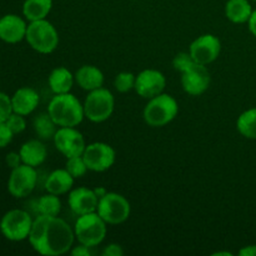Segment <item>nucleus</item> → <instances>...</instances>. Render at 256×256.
<instances>
[{"label": "nucleus", "mask_w": 256, "mask_h": 256, "mask_svg": "<svg viewBox=\"0 0 256 256\" xmlns=\"http://www.w3.org/2000/svg\"><path fill=\"white\" fill-rule=\"evenodd\" d=\"M194 62H196L192 59L190 52H179V54L174 58V60H172V66H174V69L176 70V72H184L185 70L189 69Z\"/></svg>", "instance_id": "30"}, {"label": "nucleus", "mask_w": 256, "mask_h": 256, "mask_svg": "<svg viewBox=\"0 0 256 256\" xmlns=\"http://www.w3.org/2000/svg\"><path fill=\"white\" fill-rule=\"evenodd\" d=\"M5 162H6V165L10 169H15V168H18L19 165L22 164V160L19 152H8L6 156H5Z\"/></svg>", "instance_id": "33"}, {"label": "nucleus", "mask_w": 256, "mask_h": 256, "mask_svg": "<svg viewBox=\"0 0 256 256\" xmlns=\"http://www.w3.org/2000/svg\"><path fill=\"white\" fill-rule=\"evenodd\" d=\"M65 169L69 172V174L72 175L74 179H78V178H82L88 169L86 164L84 162V158L82 155L80 156H72V158H68V162L65 164Z\"/></svg>", "instance_id": "27"}, {"label": "nucleus", "mask_w": 256, "mask_h": 256, "mask_svg": "<svg viewBox=\"0 0 256 256\" xmlns=\"http://www.w3.org/2000/svg\"><path fill=\"white\" fill-rule=\"evenodd\" d=\"M25 39L28 44L40 54H50L59 45V34L54 25L46 19L30 22Z\"/></svg>", "instance_id": "3"}, {"label": "nucleus", "mask_w": 256, "mask_h": 256, "mask_svg": "<svg viewBox=\"0 0 256 256\" xmlns=\"http://www.w3.org/2000/svg\"><path fill=\"white\" fill-rule=\"evenodd\" d=\"M19 154L22 156V164L30 165L32 168H36L45 162L48 155L46 146L42 144L40 140H29L24 142L19 150Z\"/></svg>", "instance_id": "19"}, {"label": "nucleus", "mask_w": 256, "mask_h": 256, "mask_svg": "<svg viewBox=\"0 0 256 256\" xmlns=\"http://www.w3.org/2000/svg\"><path fill=\"white\" fill-rule=\"evenodd\" d=\"M38 212L42 215L48 216H58L62 212V202L59 199V195L50 194L42 195L38 202Z\"/></svg>", "instance_id": "26"}, {"label": "nucleus", "mask_w": 256, "mask_h": 256, "mask_svg": "<svg viewBox=\"0 0 256 256\" xmlns=\"http://www.w3.org/2000/svg\"><path fill=\"white\" fill-rule=\"evenodd\" d=\"M249 30L254 36H256V10H252V14L249 19Z\"/></svg>", "instance_id": "37"}, {"label": "nucleus", "mask_w": 256, "mask_h": 256, "mask_svg": "<svg viewBox=\"0 0 256 256\" xmlns=\"http://www.w3.org/2000/svg\"><path fill=\"white\" fill-rule=\"evenodd\" d=\"M238 132L246 139L256 140V108L246 110L236 122Z\"/></svg>", "instance_id": "25"}, {"label": "nucleus", "mask_w": 256, "mask_h": 256, "mask_svg": "<svg viewBox=\"0 0 256 256\" xmlns=\"http://www.w3.org/2000/svg\"><path fill=\"white\" fill-rule=\"evenodd\" d=\"M182 85L185 92L192 96L204 94L210 85V74L206 65L194 62L189 69L182 72Z\"/></svg>", "instance_id": "14"}, {"label": "nucleus", "mask_w": 256, "mask_h": 256, "mask_svg": "<svg viewBox=\"0 0 256 256\" xmlns=\"http://www.w3.org/2000/svg\"><path fill=\"white\" fill-rule=\"evenodd\" d=\"M12 136H14V134L6 125V122H0V149L8 146L12 142Z\"/></svg>", "instance_id": "32"}, {"label": "nucleus", "mask_w": 256, "mask_h": 256, "mask_svg": "<svg viewBox=\"0 0 256 256\" xmlns=\"http://www.w3.org/2000/svg\"><path fill=\"white\" fill-rule=\"evenodd\" d=\"M74 230L58 216L42 215L34 219L29 242L40 255L59 256L70 250L74 242Z\"/></svg>", "instance_id": "1"}, {"label": "nucleus", "mask_w": 256, "mask_h": 256, "mask_svg": "<svg viewBox=\"0 0 256 256\" xmlns=\"http://www.w3.org/2000/svg\"><path fill=\"white\" fill-rule=\"evenodd\" d=\"M254 2H256V0H254Z\"/></svg>", "instance_id": "40"}, {"label": "nucleus", "mask_w": 256, "mask_h": 256, "mask_svg": "<svg viewBox=\"0 0 256 256\" xmlns=\"http://www.w3.org/2000/svg\"><path fill=\"white\" fill-rule=\"evenodd\" d=\"M222 50L220 40L212 34H205L196 38L190 45V55L198 64L208 65L218 59Z\"/></svg>", "instance_id": "12"}, {"label": "nucleus", "mask_w": 256, "mask_h": 256, "mask_svg": "<svg viewBox=\"0 0 256 256\" xmlns=\"http://www.w3.org/2000/svg\"><path fill=\"white\" fill-rule=\"evenodd\" d=\"M115 100L112 92L104 88L89 92L84 102V114L90 122H102L112 116Z\"/></svg>", "instance_id": "7"}, {"label": "nucleus", "mask_w": 256, "mask_h": 256, "mask_svg": "<svg viewBox=\"0 0 256 256\" xmlns=\"http://www.w3.org/2000/svg\"><path fill=\"white\" fill-rule=\"evenodd\" d=\"M54 144L64 156H80L84 152L85 140L82 132L75 128L60 126L54 135Z\"/></svg>", "instance_id": "11"}, {"label": "nucleus", "mask_w": 256, "mask_h": 256, "mask_svg": "<svg viewBox=\"0 0 256 256\" xmlns=\"http://www.w3.org/2000/svg\"><path fill=\"white\" fill-rule=\"evenodd\" d=\"M56 126L54 120L49 115V112H42L34 119V130L38 136L42 140L54 139L56 132Z\"/></svg>", "instance_id": "24"}, {"label": "nucleus", "mask_w": 256, "mask_h": 256, "mask_svg": "<svg viewBox=\"0 0 256 256\" xmlns=\"http://www.w3.org/2000/svg\"><path fill=\"white\" fill-rule=\"evenodd\" d=\"M48 112L58 126L75 128L84 119V105L70 92L55 94L50 100Z\"/></svg>", "instance_id": "2"}, {"label": "nucleus", "mask_w": 256, "mask_h": 256, "mask_svg": "<svg viewBox=\"0 0 256 256\" xmlns=\"http://www.w3.org/2000/svg\"><path fill=\"white\" fill-rule=\"evenodd\" d=\"M82 158L88 169L92 172H102L114 165L115 150L105 142H92L86 145Z\"/></svg>", "instance_id": "10"}, {"label": "nucleus", "mask_w": 256, "mask_h": 256, "mask_svg": "<svg viewBox=\"0 0 256 256\" xmlns=\"http://www.w3.org/2000/svg\"><path fill=\"white\" fill-rule=\"evenodd\" d=\"M240 256H256V245H249L239 252Z\"/></svg>", "instance_id": "36"}, {"label": "nucleus", "mask_w": 256, "mask_h": 256, "mask_svg": "<svg viewBox=\"0 0 256 256\" xmlns=\"http://www.w3.org/2000/svg\"><path fill=\"white\" fill-rule=\"evenodd\" d=\"M130 202L118 192H106L99 199L96 212L106 224L118 225L126 222L130 216Z\"/></svg>", "instance_id": "8"}, {"label": "nucleus", "mask_w": 256, "mask_h": 256, "mask_svg": "<svg viewBox=\"0 0 256 256\" xmlns=\"http://www.w3.org/2000/svg\"><path fill=\"white\" fill-rule=\"evenodd\" d=\"M74 234L79 244L94 248L105 239L106 222L96 212L80 215L75 222Z\"/></svg>", "instance_id": "5"}, {"label": "nucleus", "mask_w": 256, "mask_h": 256, "mask_svg": "<svg viewBox=\"0 0 256 256\" xmlns=\"http://www.w3.org/2000/svg\"><path fill=\"white\" fill-rule=\"evenodd\" d=\"M5 122H6V125L10 128V130H12L14 135L20 134V132H22L26 129V122H25L24 119V115L16 114V112H12V114L8 118Z\"/></svg>", "instance_id": "29"}, {"label": "nucleus", "mask_w": 256, "mask_h": 256, "mask_svg": "<svg viewBox=\"0 0 256 256\" xmlns=\"http://www.w3.org/2000/svg\"><path fill=\"white\" fill-rule=\"evenodd\" d=\"M179 112L178 102L169 94H159L149 99L144 109V120L152 128H160L175 119Z\"/></svg>", "instance_id": "4"}, {"label": "nucleus", "mask_w": 256, "mask_h": 256, "mask_svg": "<svg viewBox=\"0 0 256 256\" xmlns=\"http://www.w3.org/2000/svg\"><path fill=\"white\" fill-rule=\"evenodd\" d=\"M72 255L74 256H90L92 252H90V248L86 246V245L79 244L78 246H75L74 249L72 250Z\"/></svg>", "instance_id": "35"}, {"label": "nucleus", "mask_w": 256, "mask_h": 256, "mask_svg": "<svg viewBox=\"0 0 256 256\" xmlns=\"http://www.w3.org/2000/svg\"><path fill=\"white\" fill-rule=\"evenodd\" d=\"M26 29V22L19 15L6 14L0 18V39L8 44H16L25 39Z\"/></svg>", "instance_id": "16"}, {"label": "nucleus", "mask_w": 256, "mask_h": 256, "mask_svg": "<svg viewBox=\"0 0 256 256\" xmlns=\"http://www.w3.org/2000/svg\"><path fill=\"white\" fill-rule=\"evenodd\" d=\"M135 76L132 72H119L115 78V82H114V86L115 89L118 90L119 92H130L132 89L135 88Z\"/></svg>", "instance_id": "28"}, {"label": "nucleus", "mask_w": 256, "mask_h": 256, "mask_svg": "<svg viewBox=\"0 0 256 256\" xmlns=\"http://www.w3.org/2000/svg\"><path fill=\"white\" fill-rule=\"evenodd\" d=\"M75 76L66 68H55L49 75V86L54 94H66L72 90Z\"/></svg>", "instance_id": "21"}, {"label": "nucleus", "mask_w": 256, "mask_h": 256, "mask_svg": "<svg viewBox=\"0 0 256 256\" xmlns=\"http://www.w3.org/2000/svg\"><path fill=\"white\" fill-rule=\"evenodd\" d=\"M12 112L26 116L39 105V94L32 88H20L12 96Z\"/></svg>", "instance_id": "17"}, {"label": "nucleus", "mask_w": 256, "mask_h": 256, "mask_svg": "<svg viewBox=\"0 0 256 256\" xmlns=\"http://www.w3.org/2000/svg\"><path fill=\"white\" fill-rule=\"evenodd\" d=\"M94 192H95V194H96V196L99 198H102L104 196L105 194H106V189H105V188H96V189H94Z\"/></svg>", "instance_id": "38"}, {"label": "nucleus", "mask_w": 256, "mask_h": 256, "mask_svg": "<svg viewBox=\"0 0 256 256\" xmlns=\"http://www.w3.org/2000/svg\"><path fill=\"white\" fill-rule=\"evenodd\" d=\"M12 114V98L5 92H0V122H6L8 118Z\"/></svg>", "instance_id": "31"}, {"label": "nucleus", "mask_w": 256, "mask_h": 256, "mask_svg": "<svg viewBox=\"0 0 256 256\" xmlns=\"http://www.w3.org/2000/svg\"><path fill=\"white\" fill-rule=\"evenodd\" d=\"M74 184V178L69 174L66 169H58L50 172L45 182V189L48 192L55 195L66 194L72 190Z\"/></svg>", "instance_id": "20"}, {"label": "nucleus", "mask_w": 256, "mask_h": 256, "mask_svg": "<svg viewBox=\"0 0 256 256\" xmlns=\"http://www.w3.org/2000/svg\"><path fill=\"white\" fill-rule=\"evenodd\" d=\"M52 8V0H25L22 14L29 22L42 20L48 16Z\"/></svg>", "instance_id": "23"}, {"label": "nucleus", "mask_w": 256, "mask_h": 256, "mask_svg": "<svg viewBox=\"0 0 256 256\" xmlns=\"http://www.w3.org/2000/svg\"><path fill=\"white\" fill-rule=\"evenodd\" d=\"M214 256H216V255H226V256H232V254H230V252H216V254H212Z\"/></svg>", "instance_id": "39"}, {"label": "nucleus", "mask_w": 256, "mask_h": 256, "mask_svg": "<svg viewBox=\"0 0 256 256\" xmlns=\"http://www.w3.org/2000/svg\"><path fill=\"white\" fill-rule=\"evenodd\" d=\"M68 202L72 212L80 216V215L96 212L99 198L95 194L94 189L82 186L70 192Z\"/></svg>", "instance_id": "15"}, {"label": "nucleus", "mask_w": 256, "mask_h": 256, "mask_svg": "<svg viewBox=\"0 0 256 256\" xmlns=\"http://www.w3.org/2000/svg\"><path fill=\"white\" fill-rule=\"evenodd\" d=\"M32 222L29 212L20 209L9 210L0 220V232L10 242H22L29 239Z\"/></svg>", "instance_id": "6"}, {"label": "nucleus", "mask_w": 256, "mask_h": 256, "mask_svg": "<svg viewBox=\"0 0 256 256\" xmlns=\"http://www.w3.org/2000/svg\"><path fill=\"white\" fill-rule=\"evenodd\" d=\"M252 14V8L249 0H228L225 4V15L235 24L249 22Z\"/></svg>", "instance_id": "22"}, {"label": "nucleus", "mask_w": 256, "mask_h": 256, "mask_svg": "<svg viewBox=\"0 0 256 256\" xmlns=\"http://www.w3.org/2000/svg\"><path fill=\"white\" fill-rule=\"evenodd\" d=\"M165 85H166V79L162 72L146 69L136 75L134 89L142 98L152 99L164 92Z\"/></svg>", "instance_id": "13"}, {"label": "nucleus", "mask_w": 256, "mask_h": 256, "mask_svg": "<svg viewBox=\"0 0 256 256\" xmlns=\"http://www.w3.org/2000/svg\"><path fill=\"white\" fill-rule=\"evenodd\" d=\"M38 172L35 168L22 164L15 169H12L8 180V192L14 198L22 199L32 192L36 186Z\"/></svg>", "instance_id": "9"}, {"label": "nucleus", "mask_w": 256, "mask_h": 256, "mask_svg": "<svg viewBox=\"0 0 256 256\" xmlns=\"http://www.w3.org/2000/svg\"><path fill=\"white\" fill-rule=\"evenodd\" d=\"M124 250L119 244H109L102 250V256H122Z\"/></svg>", "instance_id": "34"}, {"label": "nucleus", "mask_w": 256, "mask_h": 256, "mask_svg": "<svg viewBox=\"0 0 256 256\" xmlns=\"http://www.w3.org/2000/svg\"><path fill=\"white\" fill-rule=\"evenodd\" d=\"M75 82L79 84L82 89L86 90V92H92V90L102 88L104 74L99 68L94 66V65H82L75 72Z\"/></svg>", "instance_id": "18"}]
</instances>
